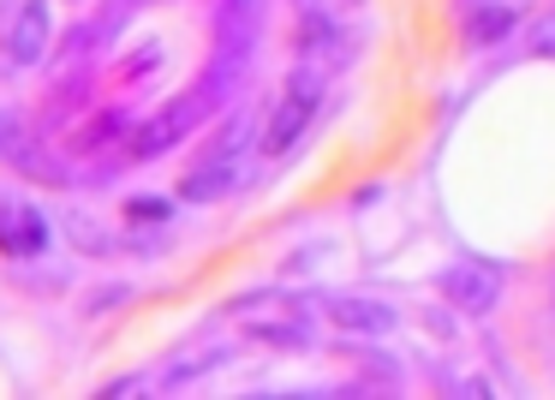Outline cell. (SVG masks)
Masks as SVG:
<instances>
[{"instance_id": "cell-11", "label": "cell", "mask_w": 555, "mask_h": 400, "mask_svg": "<svg viewBox=\"0 0 555 400\" xmlns=\"http://www.w3.org/2000/svg\"><path fill=\"white\" fill-rule=\"evenodd\" d=\"M245 144H251V120H245V114H233V120L216 132V144H209L197 162H245Z\"/></svg>"}, {"instance_id": "cell-18", "label": "cell", "mask_w": 555, "mask_h": 400, "mask_svg": "<svg viewBox=\"0 0 555 400\" xmlns=\"http://www.w3.org/2000/svg\"><path fill=\"white\" fill-rule=\"evenodd\" d=\"M13 126H18L13 114H0V156H7V138H13Z\"/></svg>"}, {"instance_id": "cell-19", "label": "cell", "mask_w": 555, "mask_h": 400, "mask_svg": "<svg viewBox=\"0 0 555 400\" xmlns=\"http://www.w3.org/2000/svg\"><path fill=\"white\" fill-rule=\"evenodd\" d=\"M311 7H323V0H299V13H311Z\"/></svg>"}, {"instance_id": "cell-10", "label": "cell", "mask_w": 555, "mask_h": 400, "mask_svg": "<svg viewBox=\"0 0 555 400\" xmlns=\"http://www.w3.org/2000/svg\"><path fill=\"white\" fill-rule=\"evenodd\" d=\"M514 25H519L514 7H478V13L466 18V49H495V42H507Z\"/></svg>"}, {"instance_id": "cell-4", "label": "cell", "mask_w": 555, "mask_h": 400, "mask_svg": "<svg viewBox=\"0 0 555 400\" xmlns=\"http://www.w3.org/2000/svg\"><path fill=\"white\" fill-rule=\"evenodd\" d=\"M323 305L328 317H335L347 335H359V340H383V335H395L400 328V317H395V305H383V299H364V293H323Z\"/></svg>"}, {"instance_id": "cell-20", "label": "cell", "mask_w": 555, "mask_h": 400, "mask_svg": "<svg viewBox=\"0 0 555 400\" xmlns=\"http://www.w3.org/2000/svg\"><path fill=\"white\" fill-rule=\"evenodd\" d=\"M347 7H364V0H347Z\"/></svg>"}, {"instance_id": "cell-5", "label": "cell", "mask_w": 555, "mask_h": 400, "mask_svg": "<svg viewBox=\"0 0 555 400\" xmlns=\"http://www.w3.org/2000/svg\"><path fill=\"white\" fill-rule=\"evenodd\" d=\"M293 49H299V61L323 66V73H335V66H347V61H352L347 37H340V25L323 13V7L299 13V37H293Z\"/></svg>"}, {"instance_id": "cell-6", "label": "cell", "mask_w": 555, "mask_h": 400, "mask_svg": "<svg viewBox=\"0 0 555 400\" xmlns=\"http://www.w3.org/2000/svg\"><path fill=\"white\" fill-rule=\"evenodd\" d=\"M54 42V18H49V0H25L7 30V66H37Z\"/></svg>"}, {"instance_id": "cell-8", "label": "cell", "mask_w": 555, "mask_h": 400, "mask_svg": "<svg viewBox=\"0 0 555 400\" xmlns=\"http://www.w3.org/2000/svg\"><path fill=\"white\" fill-rule=\"evenodd\" d=\"M245 180H251V162H197L180 180V197L185 204H216V197L240 192Z\"/></svg>"}, {"instance_id": "cell-14", "label": "cell", "mask_w": 555, "mask_h": 400, "mask_svg": "<svg viewBox=\"0 0 555 400\" xmlns=\"http://www.w3.org/2000/svg\"><path fill=\"white\" fill-rule=\"evenodd\" d=\"M173 204L168 197H126V221H168Z\"/></svg>"}, {"instance_id": "cell-15", "label": "cell", "mask_w": 555, "mask_h": 400, "mask_svg": "<svg viewBox=\"0 0 555 400\" xmlns=\"http://www.w3.org/2000/svg\"><path fill=\"white\" fill-rule=\"evenodd\" d=\"M156 42H150V49H138V54H126V61H120V78H138V73H150V66H156Z\"/></svg>"}, {"instance_id": "cell-13", "label": "cell", "mask_w": 555, "mask_h": 400, "mask_svg": "<svg viewBox=\"0 0 555 400\" xmlns=\"http://www.w3.org/2000/svg\"><path fill=\"white\" fill-rule=\"evenodd\" d=\"M126 132H132V120H126V114H96V120L73 138V144L78 150H102V144H114V138H126Z\"/></svg>"}, {"instance_id": "cell-3", "label": "cell", "mask_w": 555, "mask_h": 400, "mask_svg": "<svg viewBox=\"0 0 555 400\" xmlns=\"http://www.w3.org/2000/svg\"><path fill=\"white\" fill-rule=\"evenodd\" d=\"M54 240L49 216H42L37 204H25V197H0V251L7 257H42Z\"/></svg>"}, {"instance_id": "cell-16", "label": "cell", "mask_w": 555, "mask_h": 400, "mask_svg": "<svg viewBox=\"0 0 555 400\" xmlns=\"http://www.w3.org/2000/svg\"><path fill=\"white\" fill-rule=\"evenodd\" d=\"M531 49H538V54H555V13H543L538 25H531Z\"/></svg>"}, {"instance_id": "cell-1", "label": "cell", "mask_w": 555, "mask_h": 400, "mask_svg": "<svg viewBox=\"0 0 555 400\" xmlns=\"http://www.w3.org/2000/svg\"><path fill=\"white\" fill-rule=\"evenodd\" d=\"M204 120H209V108L197 102V90H185V96H173L168 108L156 114V120H144V126H138V138H132V150H126V156H132V162L162 156V150H173L185 132H197Z\"/></svg>"}, {"instance_id": "cell-12", "label": "cell", "mask_w": 555, "mask_h": 400, "mask_svg": "<svg viewBox=\"0 0 555 400\" xmlns=\"http://www.w3.org/2000/svg\"><path fill=\"white\" fill-rule=\"evenodd\" d=\"M251 340H263V347H311V323H299V317H287V323H257Z\"/></svg>"}, {"instance_id": "cell-2", "label": "cell", "mask_w": 555, "mask_h": 400, "mask_svg": "<svg viewBox=\"0 0 555 400\" xmlns=\"http://www.w3.org/2000/svg\"><path fill=\"white\" fill-rule=\"evenodd\" d=\"M436 293H442L454 311L483 317V311H495V299H502V281H495V269H483V263H448L442 275H436Z\"/></svg>"}, {"instance_id": "cell-9", "label": "cell", "mask_w": 555, "mask_h": 400, "mask_svg": "<svg viewBox=\"0 0 555 400\" xmlns=\"http://www.w3.org/2000/svg\"><path fill=\"white\" fill-rule=\"evenodd\" d=\"M228 359H233V347H228V340H216V347H209V340H197V347L173 352V359L162 364V376H156V383H162V388H185L192 376L216 371V364H228Z\"/></svg>"}, {"instance_id": "cell-17", "label": "cell", "mask_w": 555, "mask_h": 400, "mask_svg": "<svg viewBox=\"0 0 555 400\" xmlns=\"http://www.w3.org/2000/svg\"><path fill=\"white\" fill-rule=\"evenodd\" d=\"M430 335H442V340H454L460 328H454V317H442V311H430Z\"/></svg>"}, {"instance_id": "cell-7", "label": "cell", "mask_w": 555, "mask_h": 400, "mask_svg": "<svg viewBox=\"0 0 555 400\" xmlns=\"http://www.w3.org/2000/svg\"><path fill=\"white\" fill-rule=\"evenodd\" d=\"M317 102H323V96H299V90H287V96L275 102V114H269V126H263V150H269V156H287V150L311 132Z\"/></svg>"}]
</instances>
